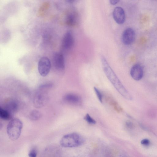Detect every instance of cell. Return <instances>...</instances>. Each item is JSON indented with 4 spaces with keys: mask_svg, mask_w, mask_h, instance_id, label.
Instances as JSON below:
<instances>
[{
    "mask_svg": "<svg viewBox=\"0 0 157 157\" xmlns=\"http://www.w3.org/2000/svg\"><path fill=\"white\" fill-rule=\"evenodd\" d=\"M75 39L73 34L71 31L67 32L63 37L62 46L65 49H69L71 48L74 45Z\"/></svg>",
    "mask_w": 157,
    "mask_h": 157,
    "instance_id": "52a82bcc",
    "label": "cell"
},
{
    "mask_svg": "<svg viewBox=\"0 0 157 157\" xmlns=\"http://www.w3.org/2000/svg\"><path fill=\"white\" fill-rule=\"evenodd\" d=\"M150 140L147 139H144L142 140L141 141V144L145 146H147L150 144Z\"/></svg>",
    "mask_w": 157,
    "mask_h": 157,
    "instance_id": "ffe728a7",
    "label": "cell"
},
{
    "mask_svg": "<svg viewBox=\"0 0 157 157\" xmlns=\"http://www.w3.org/2000/svg\"><path fill=\"white\" fill-rule=\"evenodd\" d=\"M119 1V0H111L109 1L110 4L113 5L116 4Z\"/></svg>",
    "mask_w": 157,
    "mask_h": 157,
    "instance_id": "7402d4cb",
    "label": "cell"
},
{
    "mask_svg": "<svg viewBox=\"0 0 157 157\" xmlns=\"http://www.w3.org/2000/svg\"><path fill=\"white\" fill-rule=\"evenodd\" d=\"M63 100L65 103L74 105H80L82 103L81 97L74 93H69L65 95L63 97Z\"/></svg>",
    "mask_w": 157,
    "mask_h": 157,
    "instance_id": "9c48e42d",
    "label": "cell"
},
{
    "mask_svg": "<svg viewBox=\"0 0 157 157\" xmlns=\"http://www.w3.org/2000/svg\"><path fill=\"white\" fill-rule=\"evenodd\" d=\"M13 115L12 114L7 110L2 108H0V117L4 120H11L13 119Z\"/></svg>",
    "mask_w": 157,
    "mask_h": 157,
    "instance_id": "9a60e30c",
    "label": "cell"
},
{
    "mask_svg": "<svg viewBox=\"0 0 157 157\" xmlns=\"http://www.w3.org/2000/svg\"><path fill=\"white\" fill-rule=\"evenodd\" d=\"M52 63L54 68L58 71L64 70L65 67L64 58L63 54L56 52L53 56Z\"/></svg>",
    "mask_w": 157,
    "mask_h": 157,
    "instance_id": "8992f818",
    "label": "cell"
},
{
    "mask_svg": "<svg viewBox=\"0 0 157 157\" xmlns=\"http://www.w3.org/2000/svg\"><path fill=\"white\" fill-rule=\"evenodd\" d=\"M51 84H45L40 86L33 99V103L35 107L40 108L46 104L48 100V94L45 89L51 86Z\"/></svg>",
    "mask_w": 157,
    "mask_h": 157,
    "instance_id": "277c9868",
    "label": "cell"
},
{
    "mask_svg": "<svg viewBox=\"0 0 157 157\" xmlns=\"http://www.w3.org/2000/svg\"><path fill=\"white\" fill-rule=\"evenodd\" d=\"M105 99L107 102L118 113L122 111V109L118 103L111 96H106Z\"/></svg>",
    "mask_w": 157,
    "mask_h": 157,
    "instance_id": "5bb4252c",
    "label": "cell"
},
{
    "mask_svg": "<svg viewBox=\"0 0 157 157\" xmlns=\"http://www.w3.org/2000/svg\"><path fill=\"white\" fill-rule=\"evenodd\" d=\"M9 112L13 115L17 111L18 108V103L14 100H11L7 101L4 107H2Z\"/></svg>",
    "mask_w": 157,
    "mask_h": 157,
    "instance_id": "7c38bea8",
    "label": "cell"
},
{
    "mask_svg": "<svg viewBox=\"0 0 157 157\" xmlns=\"http://www.w3.org/2000/svg\"><path fill=\"white\" fill-rule=\"evenodd\" d=\"M126 125L127 128L131 129L134 127L133 124L130 121H127L126 122Z\"/></svg>",
    "mask_w": 157,
    "mask_h": 157,
    "instance_id": "44dd1931",
    "label": "cell"
},
{
    "mask_svg": "<svg viewBox=\"0 0 157 157\" xmlns=\"http://www.w3.org/2000/svg\"><path fill=\"white\" fill-rule=\"evenodd\" d=\"M84 141V139L81 135L76 133H72L63 136L60 143L63 147H73L82 145Z\"/></svg>",
    "mask_w": 157,
    "mask_h": 157,
    "instance_id": "7a4b0ae2",
    "label": "cell"
},
{
    "mask_svg": "<svg viewBox=\"0 0 157 157\" xmlns=\"http://www.w3.org/2000/svg\"><path fill=\"white\" fill-rule=\"evenodd\" d=\"M84 119L89 124H94L96 123V121L92 118L88 113L86 114L85 115Z\"/></svg>",
    "mask_w": 157,
    "mask_h": 157,
    "instance_id": "e0dca14e",
    "label": "cell"
},
{
    "mask_svg": "<svg viewBox=\"0 0 157 157\" xmlns=\"http://www.w3.org/2000/svg\"><path fill=\"white\" fill-rule=\"evenodd\" d=\"M101 59L105 74L116 90L125 99L129 100H132V96L123 86L105 57L101 56Z\"/></svg>",
    "mask_w": 157,
    "mask_h": 157,
    "instance_id": "6da1fadb",
    "label": "cell"
},
{
    "mask_svg": "<svg viewBox=\"0 0 157 157\" xmlns=\"http://www.w3.org/2000/svg\"><path fill=\"white\" fill-rule=\"evenodd\" d=\"M23 127L22 121L17 118L13 119L7 125L6 131L9 137L12 140H17L20 137Z\"/></svg>",
    "mask_w": 157,
    "mask_h": 157,
    "instance_id": "3957f363",
    "label": "cell"
},
{
    "mask_svg": "<svg viewBox=\"0 0 157 157\" xmlns=\"http://www.w3.org/2000/svg\"><path fill=\"white\" fill-rule=\"evenodd\" d=\"M130 74L132 77L135 80L139 81L141 80L144 74L142 67L139 64L134 65L131 69Z\"/></svg>",
    "mask_w": 157,
    "mask_h": 157,
    "instance_id": "30bf717a",
    "label": "cell"
},
{
    "mask_svg": "<svg viewBox=\"0 0 157 157\" xmlns=\"http://www.w3.org/2000/svg\"><path fill=\"white\" fill-rule=\"evenodd\" d=\"M94 90L99 101L101 103L102 102V95L100 91L97 88L94 87Z\"/></svg>",
    "mask_w": 157,
    "mask_h": 157,
    "instance_id": "ac0fdd59",
    "label": "cell"
},
{
    "mask_svg": "<svg viewBox=\"0 0 157 157\" xmlns=\"http://www.w3.org/2000/svg\"><path fill=\"white\" fill-rule=\"evenodd\" d=\"M41 117V114L39 111L36 110H32L29 115V119L32 121L39 120Z\"/></svg>",
    "mask_w": 157,
    "mask_h": 157,
    "instance_id": "2e32d148",
    "label": "cell"
},
{
    "mask_svg": "<svg viewBox=\"0 0 157 157\" xmlns=\"http://www.w3.org/2000/svg\"><path fill=\"white\" fill-rule=\"evenodd\" d=\"M51 64L49 58L46 56L41 57L38 63V70L39 74L43 77L48 75L50 71Z\"/></svg>",
    "mask_w": 157,
    "mask_h": 157,
    "instance_id": "5b68a950",
    "label": "cell"
},
{
    "mask_svg": "<svg viewBox=\"0 0 157 157\" xmlns=\"http://www.w3.org/2000/svg\"><path fill=\"white\" fill-rule=\"evenodd\" d=\"M37 155V152L35 148L32 149L28 154L29 157H36Z\"/></svg>",
    "mask_w": 157,
    "mask_h": 157,
    "instance_id": "d6986e66",
    "label": "cell"
},
{
    "mask_svg": "<svg viewBox=\"0 0 157 157\" xmlns=\"http://www.w3.org/2000/svg\"><path fill=\"white\" fill-rule=\"evenodd\" d=\"M77 20L78 17L77 14L74 12H72L67 15L65 22L67 25L73 26L77 24Z\"/></svg>",
    "mask_w": 157,
    "mask_h": 157,
    "instance_id": "4fadbf2b",
    "label": "cell"
},
{
    "mask_svg": "<svg viewBox=\"0 0 157 157\" xmlns=\"http://www.w3.org/2000/svg\"><path fill=\"white\" fill-rule=\"evenodd\" d=\"M113 16L114 19L118 24H123L125 19V14L123 9L120 7H117L114 10Z\"/></svg>",
    "mask_w": 157,
    "mask_h": 157,
    "instance_id": "8fae6325",
    "label": "cell"
},
{
    "mask_svg": "<svg viewBox=\"0 0 157 157\" xmlns=\"http://www.w3.org/2000/svg\"><path fill=\"white\" fill-rule=\"evenodd\" d=\"M135 32L132 29L127 28L124 31L122 35L123 43L126 45L131 44L135 40Z\"/></svg>",
    "mask_w": 157,
    "mask_h": 157,
    "instance_id": "ba28073f",
    "label": "cell"
}]
</instances>
